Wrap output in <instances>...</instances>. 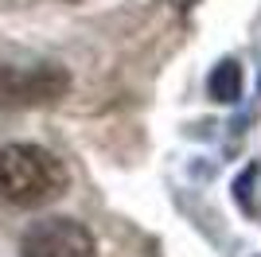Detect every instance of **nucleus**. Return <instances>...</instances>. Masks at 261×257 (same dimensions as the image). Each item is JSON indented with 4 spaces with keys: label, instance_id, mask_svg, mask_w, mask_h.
Returning a JSON list of instances; mask_svg holds the SVG:
<instances>
[{
    "label": "nucleus",
    "instance_id": "nucleus-1",
    "mask_svg": "<svg viewBox=\"0 0 261 257\" xmlns=\"http://www.w3.org/2000/svg\"><path fill=\"white\" fill-rule=\"evenodd\" d=\"M70 187L66 164L32 140H12L0 144V203L35 211V207L55 203Z\"/></svg>",
    "mask_w": 261,
    "mask_h": 257
},
{
    "label": "nucleus",
    "instance_id": "nucleus-2",
    "mask_svg": "<svg viewBox=\"0 0 261 257\" xmlns=\"http://www.w3.org/2000/svg\"><path fill=\"white\" fill-rule=\"evenodd\" d=\"M70 94V70L59 63L8 66L0 63V109H39Z\"/></svg>",
    "mask_w": 261,
    "mask_h": 257
},
{
    "label": "nucleus",
    "instance_id": "nucleus-3",
    "mask_svg": "<svg viewBox=\"0 0 261 257\" xmlns=\"http://www.w3.org/2000/svg\"><path fill=\"white\" fill-rule=\"evenodd\" d=\"M20 257H98V238L78 218H39L23 230Z\"/></svg>",
    "mask_w": 261,
    "mask_h": 257
},
{
    "label": "nucleus",
    "instance_id": "nucleus-4",
    "mask_svg": "<svg viewBox=\"0 0 261 257\" xmlns=\"http://www.w3.org/2000/svg\"><path fill=\"white\" fill-rule=\"evenodd\" d=\"M207 90H211V97H215V101H222V106L238 101V97H242V63H234V59H222V63L211 70Z\"/></svg>",
    "mask_w": 261,
    "mask_h": 257
},
{
    "label": "nucleus",
    "instance_id": "nucleus-5",
    "mask_svg": "<svg viewBox=\"0 0 261 257\" xmlns=\"http://www.w3.org/2000/svg\"><path fill=\"white\" fill-rule=\"evenodd\" d=\"M257 86H261V82H257Z\"/></svg>",
    "mask_w": 261,
    "mask_h": 257
}]
</instances>
